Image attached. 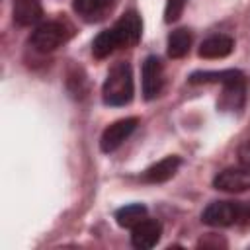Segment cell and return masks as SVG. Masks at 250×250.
<instances>
[{
    "mask_svg": "<svg viewBox=\"0 0 250 250\" xmlns=\"http://www.w3.org/2000/svg\"><path fill=\"white\" fill-rule=\"evenodd\" d=\"M133 70L127 62H117L109 68L102 86V98L107 105H125L133 100Z\"/></svg>",
    "mask_w": 250,
    "mask_h": 250,
    "instance_id": "cell-1",
    "label": "cell"
},
{
    "mask_svg": "<svg viewBox=\"0 0 250 250\" xmlns=\"http://www.w3.org/2000/svg\"><path fill=\"white\" fill-rule=\"evenodd\" d=\"M70 29H72V27H70L66 21L49 20V21L39 23V25L33 29V33H31V37H29V43H31L37 51H41V53H51V51H55L57 47H61L62 43L68 41V37H70V33H72Z\"/></svg>",
    "mask_w": 250,
    "mask_h": 250,
    "instance_id": "cell-2",
    "label": "cell"
},
{
    "mask_svg": "<svg viewBox=\"0 0 250 250\" xmlns=\"http://www.w3.org/2000/svg\"><path fill=\"white\" fill-rule=\"evenodd\" d=\"M242 213L244 207L238 201H213L203 209L201 221L209 227H230L242 219Z\"/></svg>",
    "mask_w": 250,
    "mask_h": 250,
    "instance_id": "cell-3",
    "label": "cell"
},
{
    "mask_svg": "<svg viewBox=\"0 0 250 250\" xmlns=\"http://www.w3.org/2000/svg\"><path fill=\"white\" fill-rule=\"evenodd\" d=\"M139 125L137 117H125V119H117L111 125H107L100 137V148L102 152H113L115 148H119L123 145V141L135 131V127Z\"/></svg>",
    "mask_w": 250,
    "mask_h": 250,
    "instance_id": "cell-4",
    "label": "cell"
},
{
    "mask_svg": "<svg viewBox=\"0 0 250 250\" xmlns=\"http://www.w3.org/2000/svg\"><path fill=\"white\" fill-rule=\"evenodd\" d=\"M213 186L221 191H246L250 189V166H232V168H225L221 170L215 178H213Z\"/></svg>",
    "mask_w": 250,
    "mask_h": 250,
    "instance_id": "cell-5",
    "label": "cell"
},
{
    "mask_svg": "<svg viewBox=\"0 0 250 250\" xmlns=\"http://www.w3.org/2000/svg\"><path fill=\"white\" fill-rule=\"evenodd\" d=\"M164 86V68L158 57L150 55L143 62V94L145 100H154Z\"/></svg>",
    "mask_w": 250,
    "mask_h": 250,
    "instance_id": "cell-6",
    "label": "cell"
},
{
    "mask_svg": "<svg viewBox=\"0 0 250 250\" xmlns=\"http://www.w3.org/2000/svg\"><path fill=\"white\" fill-rule=\"evenodd\" d=\"M115 33H117V39H119V45L121 47H133L139 43L141 39V33H143V21H141V16L135 12V10H129L125 12L113 25Z\"/></svg>",
    "mask_w": 250,
    "mask_h": 250,
    "instance_id": "cell-7",
    "label": "cell"
},
{
    "mask_svg": "<svg viewBox=\"0 0 250 250\" xmlns=\"http://www.w3.org/2000/svg\"><path fill=\"white\" fill-rule=\"evenodd\" d=\"M162 236V225L156 219H143L131 229V244L139 250H148L158 244Z\"/></svg>",
    "mask_w": 250,
    "mask_h": 250,
    "instance_id": "cell-8",
    "label": "cell"
},
{
    "mask_svg": "<svg viewBox=\"0 0 250 250\" xmlns=\"http://www.w3.org/2000/svg\"><path fill=\"white\" fill-rule=\"evenodd\" d=\"M189 84H236V82H244V74L240 70L229 68V70H197L191 72L188 78Z\"/></svg>",
    "mask_w": 250,
    "mask_h": 250,
    "instance_id": "cell-9",
    "label": "cell"
},
{
    "mask_svg": "<svg viewBox=\"0 0 250 250\" xmlns=\"http://www.w3.org/2000/svg\"><path fill=\"white\" fill-rule=\"evenodd\" d=\"M180 164H182V158H180V156H166V158L158 160L156 164L148 166V168L143 172L141 180H143V182H148V184H162V182H168V180L178 172Z\"/></svg>",
    "mask_w": 250,
    "mask_h": 250,
    "instance_id": "cell-10",
    "label": "cell"
},
{
    "mask_svg": "<svg viewBox=\"0 0 250 250\" xmlns=\"http://www.w3.org/2000/svg\"><path fill=\"white\" fill-rule=\"evenodd\" d=\"M115 0H74L72 8L84 21H100L111 12Z\"/></svg>",
    "mask_w": 250,
    "mask_h": 250,
    "instance_id": "cell-11",
    "label": "cell"
},
{
    "mask_svg": "<svg viewBox=\"0 0 250 250\" xmlns=\"http://www.w3.org/2000/svg\"><path fill=\"white\" fill-rule=\"evenodd\" d=\"M234 49V39L229 35H211L199 45V57L201 59H223L230 55Z\"/></svg>",
    "mask_w": 250,
    "mask_h": 250,
    "instance_id": "cell-12",
    "label": "cell"
},
{
    "mask_svg": "<svg viewBox=\"0 0 250 250\" xmlns=\"http://www.w3.org/2000/svg\"><path fill=\"white\" fill-rule=\"evenodd\" d=\"M12 14H14V21L18 25H31V23L39 21L43 16L41 0H14Z\"/></svg>",
    "mask_w": 250,
    "mask_h": 250,
    "instance_id": "cell-13",
    "label": "cell"
},
{
    "mask_svg": "<svg viewBox=\"0 0 250 250\" xmlns=\"http://www.w3.org/2000/svg\"><path fill=\"white\" fill-rule=\"evenodd\" d=\"M117 47H121V45H119V39H117V33H115L113 27H109V29L100 31V33L94 37V41H92V55H94L96 59H105V57H109Z\"/></svg>",
    "mask_w": 250,
    "mask_h": 250,
    "instance_id": "cell-14",
    "label": "cell"
},
{
    "mask_svg": "<svg viewBox=\"0 0 250 250\" xmlns=\"http://www.w3.org/2000/svg\"><path fill=\"white\" fill-rule=\"evenodd\" d=\"M191 47V33L186 27H178L168 35V57L182 59L189 53Z\"/></svg>",
    "mask_w": 250,
    "mask_h": 250,
    "instance_id": "cell-15",
    "label": "cell"
},
{
    "mask_svg": "<svg viewBox=\"0 0 250 250\" xmlns=\"http://www.w3.org/2000/svg\"><path fill=\"white\" fill-rule=\"evenodd\" d=\"M145 217H146V207L143 203H129V205L115 211V221L123 229H133Z\"/></svg>",
    "mask_w": 250,
    "mask_h": 250,
    "instance_id": "cell-16",
    "label": "cell"
},
{
    "mask_svg": "<svg viewBox=\"0 0 250 250\" xmlns=\"http://www.w3.org/2000/svg\"><path fill=\"white\" fill-rule=\"evenodd\" d=\"M186 4H188V0H166V8H164V21H166V23L178 21V20H180V16L184 14Z\"/></svg>",
    "mask_w": 250,
    "mask_h": 250,
    "instance_id": "cell-17",
    "label": "cell"
},
{
    "mask_svg": "<svg viewBox=\"0 0 250 250\" xmlns=\"http://www.w3.org/2000/svg\"><path fill=\"white\" fill-rule=\"evenodd\" d=\"M68 90L74 98H82L86 92V80L84 76H78V70H72L68 74Z\"/></svg>",
    "mask_w": 250,
    "mask_h": 250,
    "instance_id": "cell-18",
    "label": "cell"
},
{
    "mask_svg": "<svg viewBox=\"0 0 250 250\" xmlns=\"http://www.w3.org/2000/svg\"><path fill=\"white\" fill-rule=\"evenodd\" d=\"M238 160H240V164L250 166V141H246L238 146Z\"/></svg>",
    "mask_w": 250,
    "mask_h": 250,
    "instance_id": "cell-19",
    "label": "cell"
},
{
    "mask_svg": "<svg viewBox=\"0 0 250 250\" xmlns=\"http://www.w3.org/2000/svg\"><path fill=\"white\" fill-rule=\"evenodd\" d=\"M242 219H250V209H244V213H242Z\"/></svg>",
    "mask_w": 250,
    "mask_h": 250,
    "instance_id": "cell-20",
    "label": "cell"
}]
</instances>
